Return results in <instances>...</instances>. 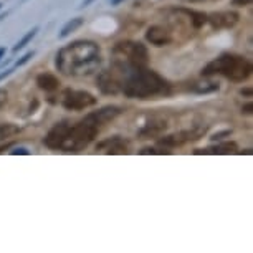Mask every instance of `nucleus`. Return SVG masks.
I'll use <instances>...</instances> for the list:
<instances>
[{
	"label": "nucleus",
	"mask_w": 253,
	"mask_h": 253,
	"mask_svg": "<svg viewBox=\"0 0 253 253\" xmlns=\"http://www.w3.org/2000/svg\"><path fill=\"white\" fill-rule=\"evenodd\" d=\"M240 22V15L232 10H222L213 12L207 15V23L213 30H227V28H233Z\"/></svg>",
	"instance_id": "9"
},
{
	"label": "nucleus",
	"mask_w": 253,
	"mask_h": 253,
	"mask_svg": "<svg viewBox=\"0 0 253 253\" xmlns=\"http://www.w3.org/2000/svg\"><path fill=\"white\" fill-rule=\"evenodd\" d=\"M121 93L134 99H157L172 94V86L164 76L146 68L127 70L124 75Z\"/></svg>",
	"instance_id": "3"
},
{
	"label": "nucleus",
	"mask_w": 253,
	"mask_h": 253,
	"mask_svg": "<svg viewBox=\"0 0 253 253\" xmlns=\"http://www.w3.org/2000/svg\"><path fill=\"white\" fill-rule=\"evenodd\" d=\"M207 127H192V129H185V131H180V132H175V134H170V136H166L159 139V146H164V147H179V146H184L187 144L190 141H197L200 139Z\"/></svg>",
	"instance_id": "8"
},
{
	"label": "nucleus",
	"mask_w": 253,
	"mask_h": 253,
	"mask_svg": "<svg viewBox=\"0 0 253 253\" xmlns=\"http://www.w3.org/2000/svg\"><path fill=\"white\" fill-rule=\"evenodd\" d=\"M238 151V146H237V142H233V141H225V142H218V144L215 146H210L207 147V149H197V151H194V154H210V156H220V154H230V152H235Z\"/></svg>",
	"instance_id": "13"
},
{
	"label": "nucleus",
	"mask_w": 253,
	"mask_h": 253,
	"mask_svg": "<svg viewBox=\"0 0 253 253\" xmlns=\"http://www.w3.org/2000/svg\"><path fill=\"white\" fill-rule=\"evenodd\" d=\"M189 2H192V3H199V2H205V0H189Z\"/></svg>",
	"instance_id": "32"
},
{
	"label": "nucleus",
	"mask_w": 253,
	"mask_h": 253,
	"mask_svg": "<svg viewBox=\"0 0 253 253\" xmlns=\"http://www.w3.org/2000/svg\"><path fill=\"white\" fill-rule=\"evenodd\" d=\"M252 88H243V89H240V94L242 96H247V98H252Z\"/></svg>",
	"instance_id": "27"
},
{
	"label": "nucleus",
	"mask_w": 253,
	"mask_h": 253,
	"mask_svg": "<svg viewBox=\"0 0 253 253\" xmlns=\"http://www.w3.org/2000/svg\"><path fill=\"white\" fill-rule=\"evenodd\" d=\"M10 154H12V156H18V154H22V156H30V151L25 149V147H15L13 151H10Z\"/></svg>",
	"instance_id": "24"
},
{
	"label": "nucleus",
	"mask_w": 253,
	"mask_h": 253,
	"mask_svg": "<svg viewBox=\"0 0 253 253\" xmlns=\"http://www.w3.org/2000/svg\"><path fill=\"white\" fill-rule=\"evenodd\" d=\"M141 154L142 156H167V154H170V151H167V149H154V147H146V149H142L141 151Z\"/></svg>",
	"instance_id": "20"
},
{
	"label": "nucleus",
	"mask_w": 253,
	"mask_h": 253,
	"mask_svg": "<svg viewBox=\"0 0 253 253\" xmlns=\"http://www.w3.org/2000/svg\"><path fill=\"white\" fill-rule=\"evenodd\" d=\"M166 127H167V124L164 121H152V123H147L146 126L137 132V134L142 136V139H147V137H151V136L161 134Z\"/></svg>",
	"instance_id": "15"
},
{
	"label": "nucleus",
	"mask_w": 253,
	"mask_h": 253,
	"mask_svg": "<svg viewBox=\"0 0 253 253\" xmlns=\"http://www.w3.org/2000/svg\"><path fill=\"white\" fill-rule=\"evenodd\" d=\"M190 89L197 94H209V93L218 91V89H220V84L215 83V81H199V83H194Z\"/></svg>",
	"instance_id": "16"
},
{
	"label": "nucleus",
	"mask_w": 253,
	"mask_h": 253,
	"mask_svg": "<svg viewBox=\"0 0 253 253\" xmlns=\"http://www.w3.org/2000/svg\"><path fill=\"white\" fill-rule=\"evenodd\" d=\"M13 73V68H8V70H5V71H2V73H0V81L2 80H5L8 75H12Z\"/></svg>",
	"instance_id": "28"
},
{
	"label": "nucleus",
	"mask_w": 253,
	"mask_h": 253,
	"mask_svg": "<svg viewBox=\"0 0 253 253\" xmlns=\"http://www.w3.org/2000/svg\"><path fill=\"white\" fill-rule=\"evenodd\" d=\"M0 8H2V3H0Z\"/></svg>",
	"instance_id": "34"
},
{
	"label": "nucleus",
	"mask_w": 253,
	"mask_h": 253,
	"mask_svg": "<svg viewBox=\"0 0 253 253\" xmlns=\"http://www.w3.org/2000/svg\"><path fill=\"white\" fill-rule=\"evenodd\" d=\"M91 2H94V0H84V2L81 3V7H86V5H89Z\"/></svg>",
	"instance_id": "31"
},
{
	"label": "nucleus",
	"mask_w": 253,
	"mask_h": 253,
	"mask_svg": "<svg viewBox=\"0 0 253 253\" xmlns=\"http://www.w3.org/2000/svg\"><path fill=\"white\" fill-rule=\"evenodd\" d=\"M119 114H121V108H118V106H104L101 109H98V111H93V113L86 114V116L91 119L94 124H98V126L101 127L103 124L113 121V119L118 118Z\"/></svg>",
	"instance_id": "12"
},
{
	"label": "nucleus",
	"mask_w": 253,
	"mask_h": 253,
	"mask_svg": "<svg viewBox=\"0 0 253 253\" xmlns=\"http://www.w3.org/2000/svg\"><path fill=\"white\" fill-rule=\"evenodd\" d=\"M127 70H131V68H124V66L113 63L108 70L101 71V73L98 75V88L101 89V93L104 94L121 93L124 75L127 73Z\"/></svg>",
	"instance_id": "6"
},
{
	"label": "nucleus",
	"mask_w": 253,
	"mask_h": 253,
	"mask_svg": "<svg viewBox=\"0 0 253 253\" xmlns=\"http://www.w3.org/2000/svg\"><path fill=\"white\" fill-rule=\"evenodd\" d=\"M22 129L17 126V124H12V123H2L0 124V142L10 139V137L17 136L18 132Z\"/></svg>",
	"instance_id": "17"
},
{
	"label": "nucleus",
	"mask_w": 253,
	"mask_h": 253,
	"mask_svg": "<svg viewBox=\"0 0 253 253\" xmlns=\"http://www.w3.org/2000/svg\"><path fill=\"white\" fill-rule=\"evenodd\" d=\"M98 103V99L88 91H81V89H66L63 93V99L61 104L66 111H83L94 106Z\"/></svg>",
	"instance_id": "7"
},
{
	"label": "nucleus",
	"mask_w": 253,
	"mask_h": 253,
	"mask_svg": "<svg viewBox=\"0 0 253 253\" xmlns=\"http://www.w3.org/2000/svg\"><path fill=\"white\" fill-rule=\"evenodd\" d=\"M252 2H253V0H232V5H235V7H248V5H252Z\"/></svg>",
	"instance_id": "25"
},
{
	"label": "nucleus",
	"mask_w": 253,
	"mask_h": 253,
	"mask_svg": "<svg viewBox=\"0 0 253 253\" xmlns=\"http://www.w3.org/2000/svg\"><path fill=\"white\" fill-rule=\"evenodd\" d=\"M146 40L154 46H166L174 42V37L170 33L169 28L161 27V25H152L147 28L146 32Z\"/></svg>",
	"instance_id": "10"
},
{
	"label": "nucleus",
	"mask_w": 253,
	"mask_h": 253,
	"mask_svg": "<svg viewBox=\"0 0 253 253\" xmlns=\"http://www.w3.org/2000/svg\"><path fill=\"white\" fill-rule=\"evenodd\" d=\"M7 101H8V91H7V89H3V88H0V109L5 106Z\"/></svg>",
	"instance_id": "23"
},
{
	"label": "nucleus",
	"mask_w": 253,
	"mask_h": 253,
	"mask_svg": "<svg viewBox=\"0 0 253 253\" xmlns=\"http://www.w3.org/2000/svg\"><path fill=\"white\" fill-rule=\"evenodd\" d=\"M253 66L247 58L237 55H222L210 61L209 65L204 66L202 76H213V75H222L227 80L233 81V83H243L245 80L250 78Z\"/></svg>",
	"instance_id": "4"
},
{
	"label": "nucleus",
	"mask_w": 253,
	"mask_h": 253,
	"mask_svg": "<svg viewBox=\"0 0 253 253\" xmlns=\"http://www.w3.org/2000/svg\"><path fill=\"white\" fill-rule=\"evenodd\" d=\"M113 63L124 68H146L149 65V50L141 42L124 40L118 42L111 50Z\"/></svg>",
	"instance_id": "5"
},
{
	"label": "nucleus",
	"mask_w": 253,
	"mask_h": 253,
	"mask_svg": "<svg viewBox=\"0 0 253 253\" xmlns=\"http://www.w3.org/2000/svg\"><path fill=\"white\" fill-rule=\"evenodd\" d=\"M55 65L66 76H89L101 65V50L91 40H76L58 50Z\"/></svg>",
	"instance_id": "1"
},
{
	"label": "nucleus",
	"mask_w": 253,
	"mask_h": 253,
	"mask_svg": "<svg viewBox=\"0 0 253 253\" xmlns=\"http://www.w3.org/2000/svg\"><path fill=\"white\" fill-rule=\"evenodd\" d=\"M84 23V18H81V17H76V18H71L70 22H66L63 28H61V32H60V38H66L70 35V33H73L76 32L78 28L83 25Z\"/></svg>",
	"instance_id": "18"
},
{
	"label": "nucleus",
	"mask_w": 253,
	"mask_h": 253,
	"mask_svg": "<svg viewBox=\"0 0 253 253\" xmlns=\"http://www.w3.org/2000/svg\"><path fill=\"white\" fill-rule=\"evenodd\" d=\"M232 129H225V131H218V132H215V134H212V137H210V139H212L213 142L215 141H222L223 137H230L232 136Z\"/></svg>",
	"instance_id": "21"
},
{
	"label": "nucleus",
	"mask_w": 253,
	"mask_h": 253,
	"mask_svg": "<svg viewBox=\"0 0 253 253\" xmlns=\"http://www.w3.org/2000/svg\"><path fill=\"white\" fill-rule=\"evenodd\" d=\"M127 149H129V142L119 136L109 137L96 144V151L104 154H126Z\"/></svg>",
	"instance_id": "11"
},
{
	"label": "nucleus",
	"mask_w": 253,
	"mask_h": 253,
	"mask_svg": "<svg viewBox=\"0 0 253 253\" xmlns=\"http://www.w3.org/2000/svg\"><path fill=\"white\" fill-rule=\"evenodd\" d=\"M37 32H38V27H33L30 32H27L25 35L22 37V40L18 42V43L13 46V51H18V50H22V48H25V45H28L32 42V38L37 35Z\"/></svg>",
	"instance_id": "19"
},
{
	"label": "nucleus",
	"mask_w": 253,
	"mask_h": 253,
	"mask_svg": "<svg viewBox=\"0 0 253 253\" xmlns=\"http://www.w3.org/2000/svg\"><path fill=\"white\" fill-rule=\"evenodd\" d=\"M242 113L243 114H252L253 113V104H252V101H248V103H245L242 106Z\"/></svg>",
	"instance_id": "26"
},
{
	"label": "nucleus",
	"mask_w": 253,
	"mask_h": 253,
	"mask_svg": "<svg viewBox=\"0 0 253 253\" xmlns=\"http://www.w3.org/2000/svg\"><path fill=\"white\" fill-rule=\"evenodd\" d=\"M7 17V13H2V15H0V22H2L3 20V18H5Z\"/></svg>",
	"instance_id": "33"
},
{
	"label": "nucleus",
	"mask_w": 253,
	"mask_h": 253,
	"mask_svg": "<svg viewBox=\"0 0 253 253\" xmlns=\"http://www.w3.org/2000/svg\"><path fill=\"white\" fill-rule=\"evenodd\" d=\"M99 126L94 124L88 116L76 124L58 123L45 136L43 144L48 149L65 151V152H80L89 146L94 137L98 136Z\"/></svg>",
	"instance_id": "2"
},
{
	"label": "nucleus",
	"mask_w": 253,
	"mask_h": 253,
	"mask_svg": "<svg viewBox=\"0 0 253 253\" xmlns=\"http://www.w3.org/2000/svg\"><path fill=\"white\" fill-rule=\"evenodd\" d=\"M3 56H5V48H3V46H0V60H2Z\"/></svg>",
	"instance_id": "30"
},
{
	"label": "nucleus",
	"mask_w": 253,
	"mask_h": 253,
	"mask_svg": "<svg viewBox=\"0 0 253 253\" xmlns=\"http://www.w3.org/2000/svg\"><path fill=\"white\" fill-rule=\"evenodd\" d=\"M37 84L40 89H43L46 93H53L60 88V80L51 73H40L37 76Z\"/></svg>",
	"instance_id": "14"
},
{
	"label": "nucleus",
	"mask_w": 253,
	"mask_h": 253,
	"mask_svg": "<svg viewBox=\"0 0 253 253\" xmlns=\"http://www.w3.org/2000/svg\"><path fill=\"white\" fill-rule=\"evenodd\" d=\"M109 2H111V5H113V7H116V5H119L121 2H124V0H109Z\"/></svg>",
	"instance_id": "29"
},
{
	"label": "nucleus",
	"mask_w": 253,
	"mask_h": 253,
	"mask_svg": "<svg viewBox=\"0 0 253 253\" xmlns=\"http://www.w3.org/2000/svg\"><path fill=\"white\" fill-rule=\"evenodd\" d=\"M33 56H35V51H27V53L23 55L20 60H17V63H15V68H18V66H22V65H25L28 60H30V58H33Z\"/></svg>",
	"instance_id": "22"
}]
</instances>
